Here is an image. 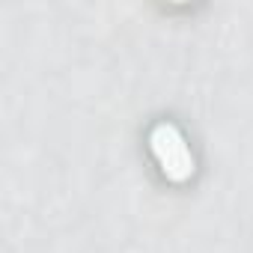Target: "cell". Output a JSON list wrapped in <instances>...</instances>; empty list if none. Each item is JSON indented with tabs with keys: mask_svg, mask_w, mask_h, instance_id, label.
<instances>
[{
	"mask_svg": "<svg viewBox=\"0 0 253 253\" xmlns=\"http://www.w3.org/2000/svg\"><path fill=\"white\" fill-rule=\"evenodd\" d=\"M152 152L158 158V164L164 167V173L176 182L188 179L194 173V158L185 146V140L179 137L176 128H170V125H161V128H155L152 134Z\"/></svg>",
	"mask_w": 253,
	"mask_h": 253,
	"instance_id": "6da1fadb",
	"label": "cell"
}]
</instances>
